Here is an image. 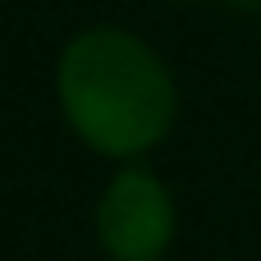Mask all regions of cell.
I'll return each mask as SVG.
<instances>
[{
    "mask_svg": "<svg viewBox=\"0 0 261 261\" xmlns=\"http://www.w3.org/2000/svg\"><path fill=\"white\" fill-rule=\"evenodd\" d=\"M55 101L73 138L119 165L156 151L179 119L174 69L124 23H92L64 41Z\"/></svg>",
    "mask_w": 261,
    "mask_h": 261,
    "instance_id": "cell-1",
    "label": "cell"
},
{
    "mask_svg": "<svg viewBox=\"0 0 261 261\" xmlns=\"http://www.w3.org/2000/svg\"><path fill=\"white\" fill-rule=\"evenodd\" d=\"M179 234L170 184L142 161H124L96 197V243L110 261H165Z\"/></svg>",
    "mask_w": 261,
    "mask_h": 261,
    "instance_id": "cell-2",
    "label": "cell"
},
{
    "mask_svg": "<svg viewBox=\"0 0 261 261\" xmlns=\"http://www.w3.org/2000/svg\"><path fill=\"white\" fill-rule=\"evenodd\" d=\"M165 5H229V9H261V0H165Z\"/></svg>",
    "mask_w": 261,
    "mask_h": 261,
    "instance_id": "cell-3",
    "label": "cell"
}]
</instances>
